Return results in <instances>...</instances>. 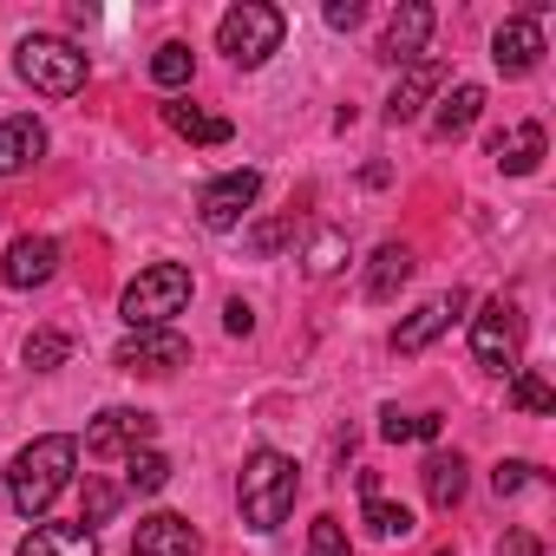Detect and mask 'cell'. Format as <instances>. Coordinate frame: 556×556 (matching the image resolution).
I'll return each instance as SVG.
<instances>
[{"mask_svg":"<svg viewBox=\"0 0 556 556\" xmlns=\"http://www.w3.org/2000/svg\"><path fill=\"white\" fill-rule=\"evenodd\" d=\"M223 328H229V334H249V328H255V308H249V302H229V308H223Z\"/></svg>","mask_w":556,"mask_h":556,"instance_id":"cell-35","label":"cell"},{"mask_svg":"<svg viewBox=\"0 0 556 556\" xmlns=\"http://www.w3.org/2000/svg\"><path fill=\"white\" fill-rule=\"evenodd\" d=\"M328 27H361V0H328Z\"/></svg>","mask_w":556,"mask_h":556,"instance_id":"cell-34","label":"cell"},{"mask_svg":"<svg viewBox=\"0 0 556 556\" xmlns=\"http://www.w3.org/2000/svg\"><path fill=\"white\" fill-rule=\"evenodd\" d=\"M361 523H367L374 543H406V536L419 530L413 510H406V504H387V497H367V504H361Z\"/></svg>","mask_w":556,"mask_h":556,"instance_id":"cell-23","label":"cell"},{"mask_svg":"<svg viewBox=\"0 0 556 556\" xmlns=\"http://www.w3.org/2000/svg\"><path fill=\"white\" fill-rule=\"evenodd\" d=\"M348 262V236L341 229H315V242H308V275L321 282V275H334Z\"/></svg>","mask_w":556,"mask_h":556,"instance_id":"cell-29","label":"cell"},{"mask_svg":"<svg viewBox=\"0 0 556 556\" xmlns=\"http://www.w3.org/2000/svg\"><path fill=\"white\" fill-rule=\"evenodd\" d=\"M66 354H73V341H66L60 328H40V334H27V348H21V361H27L34 374H53Z\"/></svg>","mask_w":556,"mask_h":556,"instance_id":"cell-26","label":"cell"},{"mask_svg":"<svg viewBox=\"0 0 556 556\" xmlns=\"http://www.w3.org/2000/svg\"><path fill=\"white\" fill-rule=\"evenodd\" d=\"M439 413H400V406H387L380 413V439H393V445H406V439H439Z\"/></svg>","mask_w":556,"mask_h":556,"instance_id":"cell-25","label":"cell"},{"mask_svg":"<svg viewBox=\"0 0 556 556\" xmlns=\"http://www.w3.org/2000/svg\"><path fill=\"white\" fill-rule=\"evenodd\" d=\"M426 497H432V510H452V504L465 497V458H458V452L426 458Z\"/></svg>","mask_w":556,"mask_h":556,"instance_id":"cell-22","label":"cell"},{"mask_svg":"<svg viewBox=\"0 0 556 556\" xmlns=\"http://www.w3.org/2000/svg\"><path fill=\"white\" fill-rule=\"evenodd\" d=\"M255 197H262V170H223V177H210L203 184V197H197V216H203V229H236L249 210H255Z\"/></svg>","mask_w":556,"mask_h":556,"instance_id":"cell-8","label":"cell"},{"mask_svg":"<svg viewBox=\"0 0 556 556\" xmlns=\"http://www.w3.org/2000/svg\"><path fill=\"white\" fill-rule=\"evenodd\" d=\"M112 361H118L125 374H151V380H164V374H177V367L190 361V341H184L177 328H144V334H125Z\"/></svg>","mask_w":556,"mask_h":556,"instance_id":"cell-9","label":"cell"},{"mask_svg":"<svg viewBox=\"0 0 556 556\" xmlns=\"http://www.w3.org/2000/svg\"><path fill=\"white\" fill-rule=\"evenodd\" d=\"M530 478H536V465H523V458H504V465L491 471V491H497V497H517Z\"/></svg>","mask_w":556,"mask_h":556,"instance_id":"cell-32","label":"cell"},{"mask_svg":"<svg viewBox=\"0 0 556 556\" xmlns=\"http://www.w3.org/2000/svg\"><path fill=\"white\" fill-rule=\"evenodd\" d=\"M465 302H471V295H465V289H452V295H432L426 308H413V315L393 328V354H426V348H432L458 315H465Z\"/></svg>","mask_w":556,"mask_h":556,"instance_id":"cell-10","label":"cell"},{"mask_svg":"<svg viewBox=\"0 0 556 556\" xmlns=\"http://www.w3.org/2000/svg\"><path fill=\"white\" fill-rule=\"evenodd\" d=\"M295 491H302V478H295V458L289 452H249L242 458V478H236V504H242V523L249 530H282V517L295 510Z\"/></svg>","mask_w":556,"mask_h":556,"instance_id":"cell-2","label":"cell"},{"mask_svg":"<svg viewBox=\"0 0 556 556\" xmlns=\"http://www.w3.org/2000/svg\"><path fill=\"white\" fill-rule=\"evenodd\" d=\"M40 157H47V125H40L34 112H21V118L0 125V177H21V170H34Z\"/></svg>","mask_w":556,"mask_h":556,"instance_id":"cell-16","label":"cell"},{"mask_svg":"<svg viewBox=\"0 0 556 556\" xmlns=\"http://www.w3.org/2000/svg\"><path fill=\"white\" fill-rule=\"evenodd\" d=\"M249 242H255V255H275V249H289V242H295V216L255 223V229H249Z\"/></svg>","mask_w":556,"mask_h":556,"instance_id":"cell-31","label":"cell"},{"mask_svg":"<svg viewBox=\"0 0 556 556\" xmlns=\"http://www.w3.org/2000/svg\"><path fill=\"white\" fill-rule=\"evenodd\" d=\"M536 60H543V27L536 21H504L497 34H491V66L504 73V79H523V73H536Z\"/></svg>","mask_w":556,"mask_h":556,"instance_id":"cell-12","label":"cell"},{"mask_svg":"<svg viewBox=\"0 0 556 556\" xmlns=\"http://www.w3.org/2000/svg\"><path fill=\"white\" fill-rule=\"evenodd\" d=\"M151 439H157V419L144 406H105L86 426V452L92 458H138V452H151Z\"/></svg>","mask_w":556,"mask_h":556,"instance_id":"cell-7","label":"cell"},{"mask_svg":"<svg viewBox=\"0 0 556 556\" xmlns=\"http://www.w3.org/2000/svg\"><path fill=\"white\" fill-rule=\"evenodd\" d=\"M445 86V66L439 60H413L406 73H400V86H393V99H387V125H413L419 112H426V99Z\"/></svg>","mask_w":556,"mask_h":556,"instance_id":"cell-15","label":"cell"},{"mask_svg":"<svg viewBox=\"0 0 556 556\" xmlns=\"http://www.w3.org/2000/svg\"><path fill=\"white\" fill-rule=\"evenodd\" d=\"M164 125H170L177 138H190V144H229V131H236L229 118H216V112H197L190 99H170V105H164Z\"/></svg>","mask_w":556,"mask_h":556,"instance_id":"cell-21","label":"cell"},{"mask_svg":"<svg viewBox=\"0 0 556 556\" xmlns=\"http://www.w3.org/2000/svg\"><path fill=\"white\" fill-rule=\"evenodd\" d=\"M484 118V86H452L432 112V138H465Z\"/></svg>","mask_w":556,"mask_h":556,"instance_id":"cell-20","label":"cell"},{"mask_svg":"<svg viewBox=\"0 0 556 556\" xmlns=\"http://www.w3.org/2000/svg\"><path fill=\"white\" fill-rule=\"evenodd\" d=\"M53 268H60V242L53 236H21L8 255H0V282L8 289H40V282H53Z\"/></svg>","mask_w":556,"mask_h":556,"instance_id":"cell-11","label":"cell"},{"mask_svg":"<svg viewBox=\"0 0 556 556\" xmlns=\"http://www.w3.org/2000/svg\"><path fill=\"white\" fill-rule=\"evenodd\" d=\"M190 268L184 262H151V268H138L131 282H125V295H118V315H125V328L131 334H144V328H170L184 308H190Z\"/></svg>","mask_w":556,"mask_h":556,"instance_id":"cell-3","label":"cell"},{"mask_svg":"<svg viewBox=\"0 0 556 556\" xmlns=\"http://www.w3.org/2000/svg\"><path fill=\"white\" fill-rule=\"evenodd\" d=\"M426 40H432V8H426V0H406V8L387 21L380 60H393V66H413V60H426Z\"/></svg>","mask_w":556,"mask_h":556,"instance_id":"cell-14","label":"cell"},{"mask_svg":"<svg viewBox=\"0 0 556 556\" xmlns=\"http://www.w3.org/2000/svg\"><path fill=\"white\" fill-rule=\"evenodd\" d=\"M282 34H289V21H282V8H268V0H242V8H229L216 21V47L236 66H262L275 47H282Z\"/></svg>","mask_w":556,"mask_h":556,"instance_id":"cell-5","label":"cell"},{"mask_svg":"<svg viewBox=\"0 0 556 556\" xmlns=\"http://www.w3.org/2000/svg\"><path fill=\"white\" fill-rule=\"evenodd\" d=\"M14 73H21L34 92H47V99L86 92V53H79L73 40H60V34H27L21 53H14Z\"/></svg>","mask_w":556,"mask_h":556,"instance_id":"cell-4","label":"cell"},{"mask_svg":"<svg viewBox=\"0 0 556 556\" xmlns=\"http://www.w3.org/2000/svg\"><path fill=\"white\" fill-rule=\"evenodd\" d=\"M491 157H497L504 177H530V170L543 164V125H510V131H497V138H491Z\"/></svg>","mask_w":556,"mask_h":556,"instance_id":"cell-19","label":"cell"},{"mask_svg":"<svg viewBox=\"0 0 556 556\" xmlns=\"http://www.w3.org/2000/svg\"><path fill=\"white\" fill-rule=\"evenodd\" d=\"M308 556H348V523L341 517H315L308 523Z\"/></svg>","mask_w":556,"mask_h":556,"instance_id":"cell-30","label":"cell"},{"mask_svg":"<svg viewBox=\"0 0 556 556\" xmlns=\"http://www.w3.org/2000/svg\"><path fill=\"white\" fill-rule=\"evenodd\" d=\"M504 556H543V543L530 530H517V536H504Z\"/></svg>","mask_w":556,"mask_h":556,"instance_id":"cell-36","label":"cell"},{"mask_svg":"<svg viewBox=\"0 0 556 556\" xmlns=\"http://www.w3.org/2000/svg\"><path fill=\"white\" fill-rule=\"evenodd\" d=\"M112 510H118V491H112V484H92V491H86V530L105 523Z\"/></svg>","mask_w":556,"mask_h":556,"instance_id":"cell-33","label":"cell"},{"mask_svg":"<svg viewBox=\"0 0 556 556\" xmlns=\"http://www.w3.org/2000/svg\"><path fill=\"white\" fill-rule=\"evenodd\" d=\"M125 484H131L138 497L164 491V484H170V458H164V452H138V458H125Z\"/></svg>","mask_w":556,"mask_h":556,"instance_id":"cell-28","label":"cell"},{"mask_svg":"<svg viewBox=\"0 0 556 556\" xmlns=\"http://www.w3.org/2000/svg\"><path fill=\"white\" fill-rule=\"evenodd\" d=\"M510 406H517V413H556V393H549L543 374L517 367V374H510Z\"/></svg>","mask_w":556,"mask_h":556,"instance_id":"cell-27","label":"cell"},{"mask_svg":"<svg viewBox=\"0 0 556 556\" xmlns=\"http://www.w3.org/2000/svg\"><path fill=\"white\" fill-rule=\"evenodd\" d=\"M413 268H419V262H413L406 242H380V249H374V268H367V302H393V295L413 282Z\"/></svg>","mask_w":556,"mask_h":556,"instance_id":"cell-18","label":"cell"},{"mask_svg":"<svg viewBox=\"0 0 556 556\" xmlns=\"http://www.w3.org/2000/svg\"><path fill=\"white\" fill-rule=\"evenodd\" d=\"M471 354L491 374H517V361H523V315H517V302L497 295V302H484L471 315Z\"/></svg>","mask_w":556,"mask_h":556,"instance_id":"cell-6","label":"cell"},{"mask_svg":"<svg viewBox=\"0 0 556 556\" xmlns=\"http://www.w3.org/2000/svg\"><path fill=\"white\" fill-rule=\"evenodd\" d=\"M131 556H203V543H197L190 517H177V510H151V517H138Z\"/></svg>","mask_w":556,"mask_h":556,"instance_id":"cell-13","label":"cell"},{"mask_svg":"<svg viewBox=\"0 0 556 556\" xmlns=\"http://www.w3.org/2000/svg\"><path fill=\"white\" fill-rule=\"evenodd\" d=\"M190 73H197V53H190L184 40H164V47L151 53V79H157L164 92H184V86H190Z\"/></svg>","mask_w":556,"mask_h":556,"instance_id":"cell-24","label":"cell"},{"mask_svg":"<svg viewBox=\"0 0 556 556\" xmlns=\"http://www.w3.org/2000/svg\"><path fill=\"white\" fill-rule=\"evenodd\" d=\"M14 556H99V536L86 523H40V530L21 536Z\"/></svg>","mask_w":556,"mask_h":556,"instance_id":"cell-17","label":"cell"},{"mask_svg":"<svg viewBox=\"0 0 556 556\" xmlns=\"http://www.w3.org/2000/svg\"><path fill=\"white\" fill-rule=\"evenodd\" d=\"M73 465H79V439H66V432L34 439V445L8 465V504H14L21 517L53 510V497L73 484Z\"/></svg>","mask_w":556,"mask_h":556,"instance_id":"cell-1","label":"cell"}]
</instances>
